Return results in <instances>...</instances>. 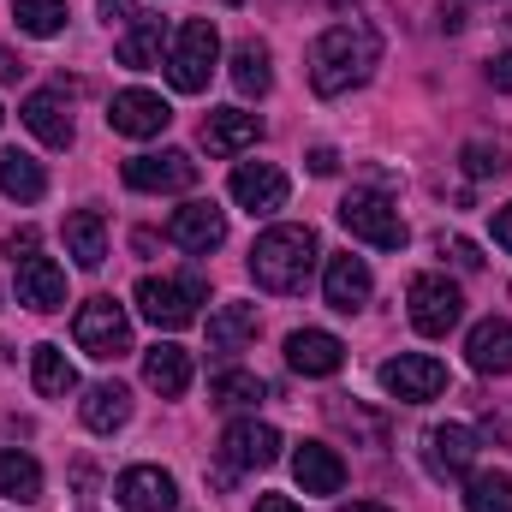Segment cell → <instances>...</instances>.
Returning a JSON list of instances; mask_svg holds the SVG:
<instances>
[{"instance_id":"6da1fadb","label":"cell","mask_w":512,"mask_h":512,"mask_svg":"<svg viewBox=\"0 0 512 512\" xmlns=\"http://www.w3.org/2000/svg\"><path fill=\"white\" fill-rule=\"evenodd\" d=\"M376 66H382V36L364 18L328 24L310 42V90L316 96H352L358 84H370Z\"/></svg>"},{"instance_id":"7a4b0ae2","label":"cell","mask_w":512,"mask_h":512,"mask_svg":"<svg viewBox=\"0 0 512 512\" xmlns=\"http://www.w3.org/2000/svg\"><path fill=\"white\" fill-rule=\"evenodd\" d=\"M316 233L310 227H268L251 245V280L262 292H304L316 268Z\"/></svg>"},{"instance_id":"3957f363","label":"cell","mask_w":512,"mask_h":512,"mask_svg":"<svg viewBox=\"0 0 512 512\" xmlns=\"http://www.w3.org/2000/svg\"><path fill=\"white\" fill-rule=\"evenodd\" d=\"M340 227L352 233V239H364V245H376V251H405V221H399V209L387 203L382 191H346L340 197Z\"/></svg>"},{"instance_id":"277c9868","label":"cell","mask_w":512,"mask_h":512,"mask_svg":"<svg viewBox=\"0 0 512 512\" xmlns=\"http://www.w3.org/2000/svg\"><path fill=\"white\" fill-rule=\"evenodd\" d=\"M215 60H221V36H215V24H209V18H191V24L179 30L173 54H167V78H173V90L203 96L209 78H215Z\"/></svg>"},{"instance_id":"5b68a950","label":"cell","mask_w":512,"mask_h":512,"mask_svg":"<svg viewBox=\"0 0 512 512\" xmlns=\"http://www.w3.org/2000/svg\"><path fill=\"white\" fill-rule=\"evenodd\" d=\"M131 298H137L143 322H155V328L173 334V328H191V322H197V304L209 298V286H203V280H167V274L155 280V274H143Z\"/></svg>"},{"instance_id":"8992f818","label":"cell","mask_w":512,"mask_h":512,"mask_svg":"<svg viewBox=\"0 0 512 512\" xmlns=\"http://www.w3.org/2000/svg\"><path fill=\"white\" fill-rule=\"evenodd\" d=\"M405 304H411V328L429 334V340H447L465 316V292L447 280V274H417L405 286Z\"/></svg>"},{"instance_id":"52a82bcc","label":"cell","mask_w":512,"mask_h":512,"mask_svg":"<svg viewBox=\"0 0 512 512\" xmlns=\"http://www.w3.org/2000/svg\"><path fill=\"white\" fill-rule=\"evenodd\" d=\"M72 334H78V352H90L96 364H114V358L131 352V316L114 298H90V304L78 310Z\"/></svg>"},{"instance_id":"ba28073f","label":"cell","mask_w":512,"mask_h":512,"mask_svg":"<svg viewBox=\"0 0 512 512\" xmlns=\"http://www.w3.org/2000/svg\"><path fill=\"white\" fill-rule=\"evenodd\" d=\"M382 387L393 399H405V405H423V399L447 393V364L429 358V352H399V358L382 364Z\"/></svg>"},{"instance_id":"9c48e42d","label":"cell","mask_w":512,"mask_h":512,"mask_svg":"<svg viewBox=\"0 0 512 512\" xmlns=\"http://www.w3.org/2000/svg\"><path fill=\"white\" fill-rule=\"evenodd\" d=\"M221 459H227V471H268L274 459H280V429L274 423H233L227 435H221Z\"/></svg>"},{"instance_id":"30bf717a","label":"cell","mask_w":512,"mask_h":512,"mask_svg":"<svg viewBox=\"0 0 512 512\" xmlns=\"http://www.w3.org/2000/svg\"><path fill=\"white\" fill-rule=\"evenodd\" d=\"M131 191H191L197 185V161L185 149H161V155H131L126 161Z\"/></svg>"},{"instance_id":"8fae6325","label":"cell","mask_w":512,"mask_h":512,"mask_svg":"<svg viewBox=\"0 0 512 512\" xmlns=\"http://www.w3.org/2000/svg\"><path fill=\"white\" fill-rule=\"evenodd\" d=\"M114 501L126 512H173L179 507V483L161 465H131V471H120V483H114Z\"/></svg>"},{"instance_id":"7c38bea8","label":"cell","mask_w":512,"mask_h":512,"mask_svg":"<svg viewBox=\"0 0 512 512\" xmlns=\"http://www.w3.org/2000/svg\"><path fill=\"white\" fill-rule=\"evenodd\" d=\"M286 173L274 167V161H239L233 167V203L239 209H251V215H274V209H286Z\"/></svg>"},{"instance_id":"4fadbf2b","label":"cell","mask_w":512,"mask_h":512,"mask_svg":"<svg viewBox=\"0 0 512 512\" xmlns=\"http://www.w3.org/2000/svg\"><path fill=\"white\" fill-rule=\"evenodd\" d=\"M108 126L120 131V137H161V131L173 126V108L155 90H120L108 102Z\"/></svg>"},{"instance_id":"5bb4252c","label":"cell","mask_w":512,"mask_h":512,"mask_svg":"<svg viewBox=\"0 0 512 512\" xmlns=\"http://www.w3.org/2000/svg\"><path fill=\"white\" fill-rule=\"evenodd\" d=\"M167 239H173L179 251H221V245H227V215H221L215 203H185V209H173Z\"/></svg>"},{"instance_id":"9a60e30c","label":"cell","mask_w":512,"mask_h":512,"mask_svg":"<svg viewBox=\"0 0 512 512\" xmlns=\"http://www.w3.org/2000/svg\"><path fill=\"white\" fill-rule=\"evenodd\" d=\"M471 459H477V435H471L465 423H435V429L423 435V465H429L435 477H465Z\"/></svg>"},{"instance_id":"2e32d148","label":"cell","mask_w":512,"mask_h":512,"mask_svg":"<svg viewBox=\"0 0 512 512\" xmlns=\"http://www.w3.org/2000/svg\"><path fill=\"white\" fill-rule=\"evenodd\" d=\"M465 358L477 376H512V322L507 316H483L465 334Z\"/></svg>"},{"instance_id":"e0dca14e","label":"cell","mask_w":512,"mask_h":512,"mask_svg":"<svg viewBox=\"0 0 512 512\" xmlns=\"http://www.w3.org/2000/svg\"><path fill=\"white\" fill-rule=\"evenodd\" d=\"M292 477H298L304 495H340V489H346V459H340L328 441H304V447L292 453Z\"/></svg>"},{"instance_id":"ac0fdd59","label":"cell","mask_w":512,"mask_h":512,"mask_svg":"<svg viewBox=\"0 0 512 512\" xmlns=\"http://www.w3.org/2000/svg\"><path fill=\"white\" fill-rule=\"evenodd\" d=\"M370 262L364 256H328V274H322V292H328V304L340 310V316H352V310H364L370 304Z\"/></svg>"},{"instance_id":"d6986e66","label":"cell","mask_w":512,"mask_h":512,"mask_svg":"<svg viewBox=\"0 0 512 512\" xmlns=\"http://www.w3.org/2000/svg\"><path fill=\"white\" fill-rule=\"evenodd\" d=\"M18 304L60 310L66 304V268L54 256H18Z\"/></svg>"},{"instance_id":"ffe728a7","label":"cell","mask_w":512,"mask_h":512,"mask_svg":"<svg viewBox=\"0 0 512 512\" xmlns=\"http://www.w3.org/2000/svg\"><path fill=\"white\" fill-rule=\"evenodd\" d=\"M286 364L298 376H334L346 364V346L328 328H298V334H286Z\"/></svg>"},{"instance_id":"44dd1931","label":"cell","mask_w":512,"mask_h":512,"mask_svg":"<svg viewBox=\"0 0 512 512\" xmlns=\"http://www.w3.org/2000/svg\"><path fill=\"white\" fill-rule=\"evenodd\" d=\"M18 114H24V126L36 131L48 149H72L78 131H72V114H66V96H60V90H36V96H24Z\"/></svg>"},{"instance_id":"7402d4cb","label":"cell","mask_w":512,"mask_h":512,"mask_svg":"<svg viewBox=\"0 0 512 512\" xmlns=\"http://www.w3.org/2000/svg\"><path fill=\"white\" fill-rule=\"evenodd\" d=\"M256 137H262V120L245 114V108H215V114L203 120V143H209V155H245Z\"/></svg>"},{"instance_id":"603a6c76","label":"cell","mask_w":512,"mask_h":512,"mask_svg":"<svg viewBox=\"0 0 512 512\" xmlns=\"http://www.w3.org/2000/svg\"><path fill=\"white\" fill-rule=\"evenodd\" d=\"M60 233H66V256H72L78 268H102V262H108V221H102L96 209H72Z\"/></svg>"},{"instance_id":"cb8c5ba5","label":"cell","mask_w":512,"mask_h":512,"mask_svg":"<svg viewBox=\"0 0 512 512\" xmlns=\"http://www.w3.org/2000/svg\"><path fill=\"white\" fill-rule=\"evenodd\" d=\"M143 382L155 387L161 399H179V393L191 387V352H185V346H167V340L149 346V352H143Z\"/></svg>"},{"instance_id":"d4e9b609","label":"cell","mask_w":512,"mask_h":512,"mask_svg":"<svg viewBox=\"0 0 512 512\" xmlns=\"http://www.w3.org/2000/svg\"><path fill=\"white\" fill-rule=\"evenodd\" d=\"M256 340V304H221L209 316V352L215 358H233Z\"/></svg>"},{"instance_id":"484cf974","label":"cell","mask_w":512,"mask_h":512,"mask_svg":"<svg viewBox=\"0 0 512 512\" xmlns=\"http://www.w3.org/2000/svg\"><path fill=\"white\" fill-rule=\"evenodd\" d=\"M0 191H6L12 203H42V191H48L42 161L24 155V149H0Z\"/></svg>"},{"instance_id":"4316f807","label":"cell","mask_w":512,"mask_h":512,"mask_svg":"<svg viewBox=\"0 0 512 512\" xmlns=\"http://www.w3.org/2000/svg\"><path fill=\"white\" fill-rule=\"evenodd\" d=\"M126 423H131V393L120 382H102V387L84 393V429L90 435H114Z\"/></svg>"},{"instance_id":"83f0119b","label":"cell","mask_w":512,"mask_h":512,"mask_svg":"<svg viewBox=\"0 0 512 512\" xmlns=\"http://www.w3.org/2000/svg\"><path fill=\"white\" fill-rule=\"evenodd\" d=\"M0 495L18 501V507L42 501V465L30 453H18V447H0Z\"/></svg>"},{"instance_id":"f1b7e54d","label":"cell","mask_w":512,"mask_h":512,"mask_svg":"<svg viewBox=\"0 0 512 512\" xmlns=\"http://www.w3.org/2000/svg\"><path fill=\"white\" fill-rule=\"evenodd\" d=\"M30 382H36L42 399H66V393H78V370L60 346H36L30 352Z\"/></svg>"},{"instance_id":"f546056e","label":"cell","mask_w":512,"mask_h":512,"mask_svg":"<svg viewBox=\"0 0 512 512\" xmlns=\"http://www.w3.org/2000/svg\"><path fill=\"white\" fill-rule=\"evenodd\" d=\"M161 48H167L161 18H137L126 36H120V66H131V72H149V66H161Z\"/></svg>"},{"instance_id":"4dcf8cb0","label":"cell","mask_w":512,"mask_h":512,"mask_svg":"<svg viewBox=\"0 0 512 512\" xmlns=\"http://www.w3.org/2000/svg\"><path fill=\"white\" fill-rule=\"evenodd\" d=\"M233 84H239V96H268L274 90V66H268L262 42H239L233 48Z\"/></svg>"},{"instance_id":"1f68e13d","label":"cell","mask_w":512,"mask_h":512,"mask_svg":"<svg viewBox=\"0 0 512 512\" xmlns=\"http://www.w3.org/2000/svg\"><path fill=\"white\" fill-rule=\"evenodd\" d=\"M12 24L24 36H60L66 30V0H12Z\"/></svg>"},{"instance_id":"d6a6232c","label":"cell","mask_w":512,"mask_h":512,"mask_svg":"<svg viewBox=\"0 0 512 512\" xmlns=\"http://www.w3.org/2000/svg\"><path fill=\"white\" fill-rule=\"evenodd\" d=\"M465 512H512V477L507 471H477L465 483Z\"/></svg>"},{"instance_id":"836d02e7","label":"cell","mask_w":512,"mask_h":512,"mask_svg":"<svg viewBox=\"0 0 512 512\" xmlns=\"http://www.w3.org/2000/svg\"><path fill=\"white\" fill-rule=\"evenodd\" d=\"M209 399L215 405H256V399H268V387H262V376H251V370H221L215 376V387H209Z\"/></svg>"},{"instance_id":"e575fe53","label":"cell","mask_w":512,"mask_h":512,"mask_svg":"<svg viewBox=\"0 0 512 512\" xmlns=\"http://www.w3.org/2000/svg\"><path fill=\"white\" fill-rule=\"evenodd\" d=\"M459 161H465V173H471V179H495V173H507V167H512L501 143H465V149H459Z\"/></svg>"},{"instance_id":"d590c367","label":"cell","mask_w":512,"mask_h":512,"mask_svg":"<svg viewBox=\"0 0 512 512\" xmlns=\"http://www.w3.org/2000/svg\"><path fill=\"white\" fill-rule=\"evenodd\" d=\"M96 12H102L108 24H137V18H143L137 0H96Z\"/></svg>"},{"instance_id":"8d00e7d4","label":"cell","mask_w":512,"mask_h":512,"mask_svg":"<svg viewBox=\"0 0 512 512\" xmlns=\"http://www.w3.org/2000/svg\"><path fill=\"white\" fill-rule=\"evenodd\" d=\"M310 173H316V179H328V173H340V155H334L328 143H316V149H310Z\"/></svg>"},{"instance_id":"74e56055","label":"cell","mask_w":512,"mask_h":512,"mask_svg":"<svg viewBox=\"0 0 512 512\" xmlns=\"http://www.w3.org/2000/svg\"><path fill=\"white\" fill-rule=\"evenodd\" d=\"M489 84H495V90H512V54H495V60H489Z\"/></svg>"},{"instance_id":"f35d334b","label":"cell","mask_w":512,"mask_h":512,"mask_svg":"<svg viewBox=\"0 0 512 512\" xmlns=\"http://www.w3.org/2000/svg\"><path fill=\"white\" fill-rule=\"evenodd\" d=\"M495 245H501V251H512V203H501V209H495Z\"/></svg>"},{"instance_id":"ab89813d","label":"cell","mask_w":512,"mask_h":512,"mask_svg":"<svg viewBox=\"0 0 512 512\" xmlns=\"http://www.w3.org/2000/svg\"><path fill=\"white\" fill-rule=\"evenodd\" d=\"M447 251H453V262H459V268H483V256H477V245H471V239H453Z\"/></svg>"},{"instance_id":"60d3db41","label":"cell","mask_w":512,"mask_h":512,"mask_svg":"<svg viewBox=\"0 0 512 512\" xmlns=\"http://www.w3.org/2000/svg\"><path fill=\"white\" fill-rule=\"evenodd\" d=\"M328 417H334V423H358V417H352V411H346V405H340V399H334V405H328ZM364 429H370V435H376V441H382V423H376V417H364Z\"/></svg>"},{"instance_id":"b9f144b4","label":"cell","mask_w":512,"mask_h":512,"mask_svg":"<svg viewBox=\"0 0 512 512\" xmlns=\"http://www.w3.org/2000/svg\"><path fill=\"white\" fill-rule=\"evenodd\" d=\"M18 78H24V60L12 48H0V84H18Z\"/></svg>"},{"instance_id":"7bdbcfd3","label":"cell","mask_w":512,"mask_h":512,"mask_svg":"<svg viewBox=\"0 0 512 512\" xmlns=\"http://www.w3.org/2000/svg\"><path fill=\"white\" fill-rule=\"evenodd\" d=\"M6 251H12V262H18V251H24V256H36V227L12 233V239H6Z\"/></svg>"},{"instance_id":"ee69618b","label":"cell","mask_w":512,"mask_h":512,"mask_svg":"<svg viewBox=\"0 0 512 512\" xmlns=\"http://www.w3.org/2000/svg\"><path fill=\"white\" fill-rule=\"evenodd\" d=\"M256 512H298V507H292L286 495H262V501H256Z\"/></svg>"},{"instance_id":"f6af8a7d","label":"cell","mask_w":512,"mask_h":512,"mask_svg":"<svg viewBox=\"0 0 512 512\" xmlns=\"http://www.w3.org/2000/svg\"><path fill=\"white\" fill-rule=\"evenodd\" d=\"M340 512H387V507H376V501H352V507H340Z\"/></svg>"},{"instance_id":"bcb514c9","label":"cell","mask_w":512,"mask_h":512,"mask_svg":"<svg viewBox=\"0 0 512 512\" xmlns=\"http://www.w3.org/2000/svg\"><path fill=\"white\" fill-rule=\"evenodd\" d=\"M227 6H239V0H227Z\"/></svg>"},{"instance_id":"7dc6e473","label":"cell","mask_w":512,"mask_h":512,"mask_svg":"<svg viewBox=\"0 0 512 512\" xmlns=\"http://www.w3.org/2000/svg\"><path fill=\"white\" fill-rule=\"evenodd\" d=\"M0 120H6V114H0Z\"/></svg>"}]
</instances>
